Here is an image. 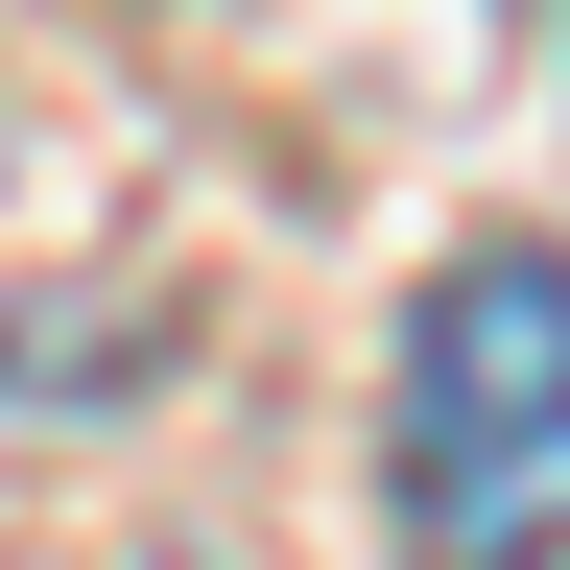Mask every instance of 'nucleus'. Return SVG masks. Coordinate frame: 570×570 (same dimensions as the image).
I'll use <instances>...</instances> for the list:
<instances>
[{
    "instance_id": "obj_1",
    "label": "nucleus",
    "mask_w": 570,
    "mask_h": 570,
    "mask_svg": "<svg viewBox=\"0 0 570 570\" xmlns=\"http://www.w3.org/2000/svg\"><path fill=\"white\" fill-rule=\"evenodd\" d=\"M404 547L428 570H570V238H475L404 309Z\"/></svg>"
}]
</instances>
